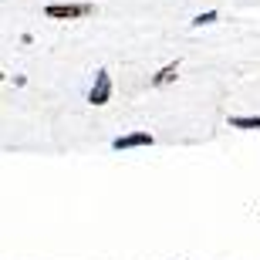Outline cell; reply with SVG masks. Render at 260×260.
Here are the masks:
<instances>
[{
  "mask_svg": "<svg viewBox=\"0 0 260 260\" xmlns=\"http://www.w3.org/2000/svg\"><path fill=\"white\" fill-rule=\"evenodd\" d=\"M176 75H179V61H173V64L159 68V71L149 78V85H152V88H162V85H169V81H176Z\"/></svg>",
  "mask_w": 260,
  "mask_h": 260,
  "instance_id": "obj_4",
  "label": "cell"
},
{
  "mask_svg": "<svg viewBox=\"0 0 260 260\" xmlns=\"http://www.w3.org/2000/svg\"><path fill=\"white\" fill-rule=\"evenodd\" d=\"M108 98H112V75H108V71H98L95 85L88 91V102H91V105H105Z\"/></svg>",
  "mask_w": 260,
  "mask_h": 260,
  "instance_id": "obj_3",
  "label": "cell"
},
{
  "mask_svg": "<svg viewBox=\"0 0 260 260\" xmlns=\"http://www.w3.org/2000/svg\"><path fill=\"white\" fill-rule=\"evenodd\" d=\"M230 128H260V115H257V118H240V115H233V118H230Z\"/></svg>",
  "mask_w": 260,
  "mask_h": 260,
  "instance_id": "obj_5",
  "label": "cell"
},
{
  "mask_svg": "<svg viewBox=\"0 0 260 260\" xmlns=\"http://www.w3.org/2000/svg\"><path fill=\"white\" fill-rule=\"evenodd\" d=\"M51 20H78V17H88V14H95L91 4H48L44 7Z\"/></svg>",
  "mask_w": 260,
  "mask_h": 260,
  "instance_id": "obj_1",
  "label": "cell"
},
{
  "mask_svg": "<svg viewBox=\"0 0 260 260\" xmlns=\"http://www.w3.org/2000/svg\"><path fill=\"white\" fill-rule=\"evenodd\" d=\"M216 17H220L216 10H206V14H200V17H193V24H196V27H203V24H216Z\"/></svg>",
  "mask_w": 260,
  "mask_h": 260,
  "instance_id": "obj_6",
  "label": "cell"
},
{
  "mask_svg": "<svg viewBox=\"0 0 260 260\" xmlns=\"http://www.w3.org/2000/svg\"><path fill=\"white\" fill-rule=\"evenodd\" d=\"M155 135L145 132V128H139V132H128V135H118V139H112V149H142V145H152Z\"/></svg>",
  "mask_w": 260,
  "mask_h": 260,
  "instance_id": "obj_2",
  "label": "cell"
}]
</instances>
